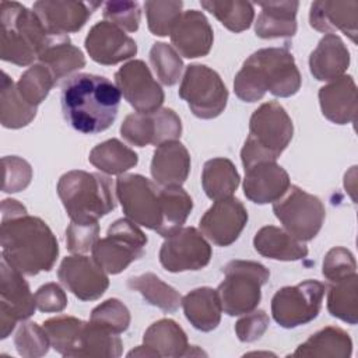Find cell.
I'll use <instances>...</instances> for the list:
<instances>
[{
  "label": "cell",
  "mask_w": 358,
  "mask_h": 358,
  "mask_svg": "<svg viewBox=\"0 0 358 358\" xmlns=\"http://www.w3.org/2000/svg\"><path fill=\"white\" fill-rule=\"evenodd\" d=\"M36 115V108L27 103L20 95L17 85L3 71L1 98H0V120L7 129H20L29 124Z\"/></svg>",
  "instance_id": "d590c367"
},
{
  "label": "cell",
  "mask_w": 358,
  "mask_h": 358,
  "mask_svg": "<svg viewBox=\"0 0 358 358\" xmlns=\"http://www.w3.org/2000/svg\"><path fill=\"white\" fill-rule=\"evenodd\" d=\"M0 242L1 259L25 275L49 271L57 260L59 243L52 229L13 199L1 203Z\"/></svg>",
  "instance_id": "6da1fadb"
},
{
  "label": "cell",
  "mask_w": 358,
  "mask_h": 358,
  "mask_svg": "<svg viewBox=\"0 0 358 358\" xmlns=\"http://www.w3.org/2000/svg\"><path fill=\"white\" fill-rule=\"evenodd\" d=\"M192 208V197L180 186L162 187V224L157 234L168 238L180 229Z\"/></svg>",
  "instance_id": "8d00e7d4"
},
{
  "label": "cell",
  "mask_w": 358,
  "mask_h": 358,
  "mask_svg": "<svg viewBox=\"0 0 358 358\" xmlns=\"http://www.w3.org/2000/svg\"><path fill=\"white\" fill-rule=\"evenodd\" d=\"M150 62L157 78L165 85H175L182 74L183 63L179 53L165 42H157L150 50Z\"/></svg>",
  "instance_id": "b9f144b4"
},
{
  "label": "cell",
  "mask_w": 358,
  "mask_h": 358,
  "mask_svg": "<svg viewBox=\"0 0 358 358\" xmlns=\"http://www.w3.org/2000/svg\"><path fill=\"white\" fill-rule=\"evenodd\" d=\"M98 222H74L71 221L66 229V245L71 253L83 255L92 250L99 239Z\"/></svg>",
  "instance_id": "681fc988"
},
{
  "label": "cell",
  "mask_w": 358,
  "mask_h": 358,
  "mask_svg": "<svg viewBox=\"0 0 358 358\" xmlns=\"http://www.w3.org/2000/svg\"><path fill=\"white\" fill-rule=\"evenodd\" d=\"M127 287L133 291L140 292L145 302H148L150 305L157 306L168 313L178 310L179 305L182 303L179 292L152 273H144L130 277L127 280Z\"/></svg>",
  "instance_id": "e575fe53"
},
{
  "label": "cell",
  "mask_w": 358,
  "mask_h": 358,
  "mask_svg": "<svg viewBox=\"0 0 358 358\" xmlns=\"http://www.w3.org/2000/svg\"><path fill=\"white\" fill-rule=\"evenodd\" d=\"M62 110L77 131L95 134L109 129L119 110L120 91L103 76L80 73L62 87Z\"/></svg>",
  "instance_id": "7a4b0ae2"
},
{
  "label": "cell",
  "mask_w": 358,
  "mask_h": 358,
  "mask_svg": "<svg viewBox=\"0 0 358 358\" xmlns=\"http://www.w3.org/2000/svg\"><path fill=\"white\" fill-rule=\"evenodd\" d=\"M57 277L62 284L81 301H95L109 287V278L94 259L84 255L67 256L62 260Z\"/></svg>",
  "instance_id": "e0dca14e"
},
{
  "label": "cell",
  "mask_w": 358,
  "mask_h": 358,
  "mask_svg": "<svg viewBox=\"0 0 358 358\" xmlns=\"http://www.w3.org/2000/svg\"><path fill=\"white\" fill-rule=\"evenodd\" d=\"M55 84L56 80L52 71L45 64L39 63L25 70L15 85L22 99L36 108L48 96Z\"/></svg>",
  "instance_id": "ab89813d"
},
{
  "label": "cell",
  "mask_w": 358,
  "mask_h": 358,
  "mask_svg": "<svg viewBox=\"0 0 358 358\" xmlns=\"http://www.w3.org/2000/svg\"><path fill=\"white\" fill-rule=\"evenodd\" d=\"M173 49L183 57L208 55L213 46V28L201 11L187 10L180 14L171 32Z\"/></svg>",
  "instance_id": "d6986e66"
},
{
  "label": "cell",
  "mask_w": 358,
  "mask_h": 358,
  "mask_svg": "<svg viewBox=\"0 0 358 358\" xmlns=\"http://www.w3.org/2000/svg\"><path fill=\"white\" fill-rule=\"evenodd\" d=\"M200 4L232 32H242L248 29L253 22L255 8L249 1L203 0Z\"/></svg>",
  "instance_id": "f35d334b"
},
{
  "label": "cell",
  "mask_w": 358,
  "mask_h": 358,
  "mask_svg": "<svg viewBox=\"0 0 358 358\" xmlns=\"http://www.w3.org/2000/svg\"><path fill=\"white\" fill-rule=\"evenodd\" d=\"M4 178H3V192L17 193L24 190L32 179L31 165L20 157H4L3 158Z\"/></svg>",
  "instance_id": "c3c4849f"
},
{
  "label": "cell",
  "mask_w": 358,
  "mask_h": 358,
  "mask_svg": "<svg viewBox=\"0 0 358 358\" xmlns=\"http://www.w3.org/2000/svg\"><path fill=\"white\" fill-rule=\"evenodd\" d=\"M292 134V120L278 102L260 105L250 116L249 136L241 151L245 169L259 162L275 161L288 147Z\"/></svg>",
  "instance_id": "5b68a950"
},
{
  "label": "cell",
  "mask_w": 358,
  "mask_h": 358,
  "mask_svg": "<svg viewBox=\"0 0 358 358\" xmlns=\"http://www.w3.org/2000/svg\"><path fill=\"white\" fill-rule=\"evenodd\" d=\"M45 27L57 35H67L80 31L91 17V4L81 1L42 0L34 3L32 8Z\"/></svg>",
  "instance_id": "7402d4cb"
},
{
  "label": "cell",
  "mask_w": 358,
  "mask_h": 358,
  "mask_svg": "<svg viewBox=\"0 0 358 358\" xmlns=\"http://www.w3.org/2000/svg\"><path fill=\"white\" fill-rule=\"evenodd\" d=\"M270 319L264 310H252L236 322L235 331L241 341L252 343L264 334Z\"/></svg>",
  "instance_id": "f907efd6"
},
{
  "label": "cell",
  "mask_w": 358,
  "mask_h": 358,
  "mask_svg": "<svg viewBox=\"0 0 358 358\" xmlns=\"http://www.w3.org/2000/svg\"><path fill=\"white\" fill-rule=\"evenodd\" d=\"M182 1H145L148 29L157 36L171 35L173 25L182 14Z\"/></svg>",
  "instance_id": "7bdbcfd3"
},
{
  "label": "cell",
  "mask_w": 358,
  "mask_h": 358,
  "mask_svg": "<svg viewBox=\"0 0 358 358\" xmlns=\"http://www.w3.org/2000/svg\"><path fill=\"white\" fill-rule=\"evenodd\" d=\"M122 340L117 334L92 323L84 322L70 357H108L122 354Z\"/></svg>",
  "instance_id": "4dcf8cb0"
},
{
  "label": "cell",
  "mask_w": 358,
  "mask_h": 358,
  "mask_svg": "<svg viewBox=\"0 0 358 358\" xmlns=\"http://www.w3.org/2000/svg\"><path fill=\"white\" fill-rule=\"evenodd\" d=\"M352 352V341L347 331L336 326H327L312 334L302 343L292 357H336L348 358Z\"/></svg>",
  "instance_id": "f546056e"
},
{
  "label": "cell",
  "mask_w": 358,
  "mask_h": 358,
  "mask_svg": "<svg viewBox=\"0 0 358 358\" xmlns=\"http://www.w3.org/2000/svg\"><path fill=\"white\" fill-rule=\"evenodd\" d=\"M14 344L18 354L27 358L42 357L50 347V341L43 326L41 327L34 322H25L18 327Z\"/></svg>",
  "instance_id": "f6af8a7d"
},
{
  "label": "cell",
  "mask_w": 358,
  "mask_h": 358,
  "mask_svg": "<svg viewBox=\"0 0 358 358\" xmlns=\"http://www.w3.org/2000/svg\"><path fill=\"white\" fill-rule=\"evenodd\" d=\"M259 6L262 11L255 24V32L259 38L273 39L295 35L298 1H266L259 3Z\"/></svg>",
  "instance_id": "484cf974"
},
{
  "label": "cell",
  "mask_w": 358,
  "mask_h": 358,
  "mask_svg": "<svg viewBox=\"0 0 358 358\" xmlns=\"http://www.w3.org/2000/svg\"><path fill=\"white\" fill-rule=\"evenodd\" d=\"M88 161L106 175H123L137 165L138 157L117 138H110L95 145Z\"/></svg>",
  "instance_id": "d6a6232c"
},
{
  "label": "cell",
  "mask_w": 358,
  "mask_h": 358,
  "mask_svg": "<svg viewBox=\"0 0 358 358\" xmlns=\"http://www.w3.org/2000/svg\"><path fill=\"white\" fill-rule=\"evenodd\" d=\"M301 73L287 48H264L250 55L235 76L234 90L245 102L260 101L264 94L287 98L301 88Z\"/></svg>",
  "instance_id": "3957f363"
},
{
  "label": "cell",
  "mask_w": 358,
  "mask_h": 358,
  "mask_svg": "<svg viewBox=\"0 0 358 358\" xmlns=\"http://www.w3.org/2000/svg\"><path fill=\"white\" fill-rule=\"evenodd\" d=\"M83 324L84 322L77 317L60 315V316L45 320L43 329L48 333L50 345L59 354L64 357H70Z\"/></svg>",
  "instance_id": "60d3db41"
},
{
  "label": "cell",
  "mask_w": 358,
  "mask_h": 358,
  "mask_svg": "<svg viewBox=\"0 0 358 358\" xmlns=\"http://www.w3.org/2000/svg\"><path fill=\"white\" fill-rule=\"evenodd\" d=\"M0 267V331L1 338H7L18 320H25L34 315L36 302L22 273L4 259H1Z\"/></svg>",
  "instance_id": "5bb4252c"
},
{
  "label": "cell",
  "mask_w": 358,
  "mask_h": 358,
  "mask_svg": "<svg viewBox=\"0 0 358 358\" xmlns=\"http://www.w3.org/2000/svg\"><path fill=\"white\" fill-rule=\"evenodd\" d=\"M248 222V211L235 197L215 200L200 218V232L217 246L232 245Z\"/></svg>",
  "instance_id": "2e32d148"
},
{
  "label": "cell",
  "mask_w": 358,
  "mask_h": 358,
  "mask_svg": "<svg viewBox=\"0 0 358 358\" xmlns=\"http://www.w3.org/2000/svg\"><path fill=\"white\" fill-rule=\"evenodd\" d=\"M291 186L287 171L275 161L259 162L245 169L243 193L256 204L274 203Z\"/></svg>",
  "instance_id": "ffe728a7"
},
{
  "label": "cell",
  "mask_w": 358,
  "mask_h": 358,
  "mask_svg": "<svg viewBox=\"0 0 358 358\" xmlns=\"http://www.w3.org/2000/svg\"><path fill=\"white\" fill-rule=\"evenodd\" d=\"M241 182L235 165L228 158L208 159L201 172V185L211 200L232 197Z\"/></svg>",
  "instance_id": "1f68e13d"
},
{
  "label": "cell",
  "mask_w": 358,
  "mask_h": 358,
  "mask_svg": "<svg viewBox=\"0 0 358 358\" xmlns=\"http://www.w3.org/2000/svg\"><path fill=\"white\" fill-rule=\"evenodd\" d=\"M309 24L313 29L326 35L341 31L355 43L358 1H313L309 11Z\"/></svg>",
  "instance_id": "44dd1931"
},
{
  "label": "cell",
  "mask_w": 358,
  "mask_h": 358,
  "mask_svg": "<svg viewBox=\"0 0 358 358\" xmlns=\"http://www.w3.org/2000/svg\"><path fill=\"white\" fill-rule=\"evenodd\" d=\"M180 133V119L168 108H159L148 113H130L120 126L122 137L136 147H145L148 144L159 145L165 141L178 140Z\"/></svg>",
  "instance_id": "4fadbf2b"
},
{
  "label": "cell",
  "mask_w": 358,
  "mask_h": 358,
  "mask_svg": "<svg viewBox=\"0 0 358 358\" xmlns=\"http://www.w3.org/2000/svg\"><path fill=\"white\" fill-rule=\"evenodd\" d=\"M147 236L129 218L116 220L92 248V259L108 274H119L145 253Z\"/></svg>",
  "instance_id": "52a82bcc"
},
{
  "label": "cell",
  "mask_w": 358,
  "mask_h": 358,
  "mask_svg": "<svg viewBox=\"0 0 358 358\" xmlns=\"http://www.w3.org/2000/svg\"><path fill=\"white\" fill-rule=\"evenodd\" d=\"M179 96L187 102L194 116L214 119L227 106L228 90L217 71L204 64H190L182 77Z\"/></svg>",
  "instance_id": "30bf717a"
},
{
  "label": "cell",
  "mask_w": 358,
  "mask_h": 358,
  "mask_svg": "<svg viewBox=\"0 0 358 358\" xmlns=\"http://www.w3.org/2000/svg\"><path fill=\"white\" fill-rule=\"evenodd\" d=\"M35 302L41 312H62L67 305V296L59 284L48 282L35 292Z\"/></svg>",
  "instance_id": "816d5d0a"
},
{
  "label": "cell",
  "mask_w": 358,
  "mask_h": 358,
  "mask_svg": "<svg viewBox=\"0 0 358 358\" xmlns=\"http://www.w3.org/2000/svg\"><path fill=\"white\" fill-rule=\"evenodd\" d=\"M85 49L94 62L105 66L120 63L137 53L136 42L123 29L108 21H99L90 29Z\"/></svg>",
  "instance_id": "ac0fdd59"
},
{
  "label": "cell",
  "mask_w": 358,
  "mask_h": 358,
  "mask_svg": "<svg viewBox=\"0 0 358 358\" xmlns=\"http://www.w3.org/2000/svg\"><path fill=\"white\" fill-rule=\"evenodd\" d=\"M105 21L127 32H136L140 27L141 11L136 1H108L103 6Z\"/></svg>",
  "instance_id": "bcb514c9"
},
{
  "label": "cell",
  "mask_w": 358,
  "mask_h": 358,
  "mask_svg": "<svg viewBox=\"0 0 358 358\" xmlns=\"http://www.w3.org/2000/svg\"><path fill=\"white\" fill-rule=\"evenodd\" d=\"M116 197L126 218L137 225L158 231L162 224V187L143 175H119Z\"/></svg>",
  "instance_id": "ba28073f"
},
{
  "label": "cell",
  "mask_w": 358,
  "mask_h": 358,
  "mask_svg": "<svg viewBox=\"0 0 358 358\" xmlns=\"http://www.w3.org/2000/svg\"><path fill=\"white\" fill-rule=\"evenodd\" d=\"M186 319L200 331H211L221 322V302L217 291L210 287H201L190 291L182 299Z\"/></svg>",
  "instance_id": "4316f807"
},
{
  "label": "cell",
  "mask_w": 358,
  "mask_h": 358,
  "mask_svg": "<svg viewBox=\"0 0 358 358\" xmlns=\"http://www.w3.org/2000/svg\"><path fill=\"white\" fill-rule=\"evenodd\" d=\"M253 246L257 253L274 260L291 262L308 256V248L301 241L274 225L260 228L253 238Z\"/></svg>",
  "instance_id": "83f0119b"
},
{
  "label": "cell",
  "mask_w": 358,
  "mask_h": 358,
  "mask_svg": "<svg viewBox=\"0 0 358 358\" xmlns=\"http://www.w3.org/2000/svg\"><path fill=\"white\" fill-rule=\"evenodd\" d=\"M350 66V52L340 36L324 35L309 56V69L319 81H333L344 76Z\"/></svg>",
  "instance_id": "d4e9b609"
},
{
  "label": "cell",
  "mask_w": 358,
  "mask_h": 358,
  "mask_svg": "<svg viewBox=\"0 0 358 358\" xmlns=\"http://www.w3.org/2000/svg\"><path fill=\"white\" fill-rule=\"evenodd\" d=\"M38 59L52 71L56 83L85 66L83 52L77 46L71 45L69 35L56 39L53 43L45 48Z\"/></svg>",
  "instance_id": "836d02e7"
},
{
  "label": "cell",
  "mask_w": 358,
  "mask_h": 358,
  "mask_svg": "<svg viewBox=\"0 0 358 358\" xmlns=\"http://www.w3.org/2000/svg\"><path fill=\"white\" fill-rule=\"evenodd\" d=\"M224 281L217 295L222 312L239 316L255 310L262 299V287L268 281L270 271L257 262L232 260L224 267Z\"/></svg>",
  "instance_id": "8992f818"
},
{
  "label": "cell",
  "mask_w": 358,
  "mask_h": 358,
  "mask_svg": "<svg viewBox=\"0 0 358 358\" xmlns=\"http://www.w3.org/2000/svg\"><path fill=\"white\" fill-rule=\"evenodd\" d=\"M327 310L340 320L355 324L358 322V275L352 274L333 282L327 294Z\"/></svg>",
  "instance_id": "74e56055"
},
{
  "label": "cell",
  "mask_w": 358,
  "mask_h": 358,
  "mask_svg": "<svg viewBox=\"0 0 358 358\" xmlns=\"http://www.w3.org/2000/svg\"><path fill=\"white\" fill-rule=\"evenodd\" d=\"M211 256L210 243L193 227L180 228L165 238L159 250V262L171 273L201 270L210 263Z\"/></svg>",
  "instance_id": "7c38bea8"
},
{
  "label": "cell",
  "mask_w": 358,
  "mask_h": 358,
  "mask_svg": "<svg viewBox=\"0 0 358 358\" xmlns=\"http://www.w3.org/2000/svg\"><path fill=\"white\" fill-rule=\"evenodd\" d=\"M112 180L102 173L70 171L60 176L57 194L74 222H98L116 207Z\"/></svg>",
  "instance_id": "277c9868"
},
{
  "label": "cell",
  "mask_w": 358,
  "mask_h": 358,
  "mask_svg": "<svg viewBox=\"0 0 358 358\" xmlns=\"http://www.w3.org/2000/svg\"><path fill=\"white\" fill-rule=\"evenodd\" d=\"M323 275L330 282H337L352 274H357V262L354 255L341 246H336L327 252L323 260Z\"/></svg>",
  "instance_id": "7dc6e473"
},
{
  "label": "cell",
  "mask_w": 358,
  "mask_h": 358,
  "mask_svg": "<svg viewBox=\"0 0 358 358\" xmlns=\"http://www.w3.org/2000/svg\"><path fill=\"white\" fill-rule=\"evenodd\" d=\"M324 291V284L316 280L278 289L271 299L273 319L284 329L312 322L320 312Z\"/></svg>",
  "instance_id": "8fae6325"
},
{
  "label": "cell",
  "mask_w": 358,
  "mask_h": 358,
  "mask_svg": "<svg viewBox=\"0 0 358 358\" xmlns=\"http://www.w3.org/2000/svg\"><path fill=\"white\" fill-rule=\"evenodd\" d=\"M319 102L326 119L336 124L357 119V85L351 76H341L319 90Z\"/></svg>",
  "instance_id": "cb8c5ba5"
},
{
  "label": "cell",
  "mask_w": 358,
  "mask_h": 358,
  "mask_svg": "<svg viewBox=\"0 0 358 358\" xmlns=\"http://www.w3.org/2000/svg\"><path fill=\"white\" fill-rule=\"evenodd\" d=\"M115 83L136 112H154L164 102V91L143 60H130L115 73Z\"/></svg>",
  "instance_id": "9a60e30c"
},
{
  "label": "cell",
  "mask_w": 358,
  "mask_h": 358,
  "mask_svg": "<svg viewBox=\"0 0 358 358\" xmlns=\"http://www.w3.org/2000/svg\"><path fill=\"white\" fill-rule=\"evenodd\" d=\"M143 343L155 357H186L189 354L187 337L183 329L172 319L152 323L144 333Z\"/></svg>",
  "instance_id": "f1b7e54d"
},
{
  "label": "cell",
  "mask_w": 358,
  "mask_h": 358,
  "mask_svg": "<svg viewBox=\"0 0 358 358\" xmlns=\"http://www.w3.org/2000/svg\"><path fill=\"white\" fill-rule=\"evenodd\" d=\"M90 322L115 334H120L129 329L130 312L123 302L112 298L102 302L91 312Z\"/></svg>",
  "instance_id": "ee69618b"
},
{
  "label": "cell",
  "mask_w": 358,
  "mask_h": 358,
  "mask_svg": "<svg viewBox=\"0 0 358 358\" xmlns=\"http://www.w3.org/2000/svg\"><path fill=\"white\" fill-rule=\"evenodd\" d=\"M273 211L284 229L301 242L310 241L319 234L326 215L319 197L292 185L273 203Z\"/></svg>",
  "instance_id": "9c48e42d"
},
{
  "label": "cell",
  "mask_w": 358,
  "mask_h": 358,
  "mask_svg": "<svg viewBox=\"0 0 358 358\" xmlns=\"http://www.w3.org/2000/svg\"><path fill=\"white\" fill-rule=\"evenodd\" d=\"M151 176L162 187L182 186L190 172V155L178 141H165L157 145L151 161Z\"/></svg>",
  "instance_id": "603a6c76"
}]
</instances>
